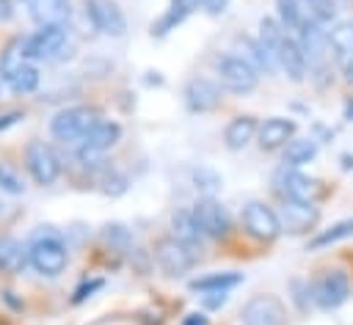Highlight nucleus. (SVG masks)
<instances>
[{"mask_svg": "<svg viewBox=\"0 0 353 325\" xmlns=\"http://www.w3.org/2000/svg\"><path fill=\"white\" fill-rule=\"evenodd\" d=\"M276 63H279V72H284L292 83H303L306 74H309V63H306V55H303V47L298 41L295 33H287L284 41H281V50L276 55Z\"/></svg>", "mask_w": 353, "mask_h": 325, "instance_id": "dca6fc26", "label": "nucleus"}, {"mask_svg": "<svg viewBox=\"0 0 353 325\" xmlns=\"http://www.w3.org/2000/svg\"><path fill=\"white\" fill-rule=\"evenodd\" d=\"M276 19L281 22V28L287 33H298L301 22H303L301 0H276Z\"/></svg>", "mask_w": 353, "mask_h": 325, "instance_id": "473e14b6", "label": "nucleus"}, {"mask_svg": "<svg viewBox=\"0 0 353 325\" xmlns=\"http://www.w3.org/2000/svg\"><path fill=\"white\" fill-rule=\"evenodd\" d=\"M347 3H350V6H353V0H347Z\"/></svg>", "mask_w": 353, "mask_h": 325, "instance_id": "09e8293b", "label": "nucleus"}, {"mask_svg": "<svg viewBox=\"0 0 353 325\" xmlns=\"http://www.w3.org/2000/svg\"><path fill=\"white\" fill-rule=\"evenodd\" d=\"M119 140H121V124L102 116V118L83 135L80 146H83V149H91V151H99V154H108Z\"/></svg>", "mask_w": 353, "mask_h": 325, "instance_id": "f3484780", "label": "nucleus"}, {"mask_svg": "<svg viewBox=\"0 0 353 325\" xmlns=\"http://www.w3.org/2000/svg\"><path fill=\"white\" fill-rule=\"evenodd\" d=\"M22 39L25 36H17V39H11L6 47H3V52H0V80L6 83L22 63H25V50H22Z\"/></svg>", "mask_w": 353, "mask_h": 325, "instance_id": "7c9ffc66", "label": "nucleus"}, {"mask_svg": "<svg viewBox=\"0 0 353 325\" xmlns=\"http://www.w3.org/2000/svg\"><path fill=\"white\" fill-rule=\"evenodd\" d=\"M190 209H193V218H196V223L207 240H226L234 231L232 215L218 198H201L199 196Z\"/></svg>", "mask_w": 353, "mask_h": 325, "instance_id": "1a4fd4ad", "label": "nucleus"}, {"mask_svg": "<svg viewBox=\"0 0 353 325\" xmlns=\"http://www.w3.org/2000/svg\"><path fill=\"white\" fill-rule=\"evenodd\" d=\"M342 168H353V157H350V154L342 157Z\"/></svg>", "mask_w": 353, "mask_h": 325, "instance_id": "a18cd8bd", "label": "nucleus"}, {"mask_svg": "<svg viewBox=\"0 0 353 325\" xmlns=\"http://www.w3.org/2000/svg\"><path fill=\"white\" fill-rule=\"evenodd\" d=\"M215 77H218L221 88L240 94V96L251 94L259 85V72L237 52H223L215 58Z\"/></svg>", "mask_w": 353, "mask_h": 325, "instance_id": "423d86ee", "label": "nucleus"}, {"mask_svg": "<svg viewBox=\"0 0 353 325\" xmlns=\"http://www.w3.org/2000/svg\"><path fill=\"white\" fill-rule=\"evenodd\" d=\"M193 187H196V193L201 196V198H215V193L221 190V174L218 171H212V168H207V165H199V168H193Z\"/></svg>", "mask_w": 353, "mask_h": 325, "instance_id": "2f4dec72", "label": "nucleus"}, {"mask_svg": "<svg viewBox=\"0 0 353 325\" xmlns=\"http://www.w3.org/2000/svg\"><path fill=\"white\" fill-rule=\"evenodd\" d=\"M276 212L281 220V231L287 234H309L317 229L323 218L317 201H298V198H281Z\"/></svg>", "mask_w": 353, "mask_h": 325, "instance_id": "9d476101", "label": "nucleus"}, {"mask_svg": "<svg viewBox=\"0 0 353 325\" xmlns=\"http://www.w3.org/2000/svg\"><path fill=\"white\" fill-rule=\"evenodd\" d=\"M19 3H25V6H33V3H36V0H19Z\"/></svg>", "mask_w": 353, "mask_h": 325, "instance_id": "49530a36", "label": "nucleus"}, {"mask_svg": "<svg viewBox=\"0 0 353 325\" xmlns=\"http://www.w3.org/2000/svg\"><path fill=\"white\" fill-rule=\"evenodd\" d=\"M196 8V0H171L168 8L163 11V17L157 22H152V36H168L171 30H176V25H182L188 19V14Z\"/></svg>", "mask_w": 353, "mask_h": 325, "instance_id": "4be33fe9", "label": "nucleus"}, {"mask_svg": "<svg viewBox=\"0 0 353 325\" xmlns=\"http://www.w3.org/2000/svg\"><path fill=\"white\" fill-rule=\"evenodd\" d=\"M256 129H259L256 116L254 113H240V116L229 118V124L223 129V146L229 151H240L256 138Z\"/></svg>", "mask_w": 353, "mask_h": 325, "instance_id": "a211bd4d", "label": "nucleus"}, {"mask_svg": "<svg viewBox=\"0 0 353 325\" xmlns=\"http://www.w3.org/2000/svg\"><path fill=\"white\" fill-rule=\"evenodd\" d=\"M30 17L41 25H66L72 17L69 0H36L30 6Z\"/></svg>", "mask_w": 353, "mask_h": 325, "instance_id": "5701e85b", "label": "nucleus"}, {"mask_svg": "<svg viewBox=\"0 0 353 325\" xmlns=\"http://www.w3.org/2000/svg\"><path fill=\"white\" fill-rule=\"evenodd\" d=\"M152 259L157 262V267L165 278H179V275H185L196 267L199 251L179 242L174 234H160L152 245Z\"/></svg>", "mask_w": 353, "mask_h": 325, "instance_id": "39448f33", "label": "nucleus"}, {"mask_svg": "<svg viewBox=\"0 0 353 325\" xmlns=\"http://www.w3.org/2000/svg\"><path fill=\"white\" fill-rule=\"evenodd\" d=\"M345 121H353V96L345 102Z\"/></svg>", "mask_w": 353, "mask_h": 325, "instance_id": "c03bdc74", "label": "nucleus"}, {"mask_svg": "<svg viewBox=\"0 0 353 325\" xmlns=\"http://www.w3.org/2000/svg\"><path fill=\"white\" fill-rule=\"evenodd\" d=\"M353 295V281L345 267H323L309 281V300L320 311H334Z\"/></svg>", "mask_w": 353, "mask_h": 325, "instance_id": "7ed1b4c3", "label": "nucleus"}, {"mask_svg": "<svg viewBox=\"0 0 353 325\" xmlns=\"http://www.w3.org/2000/svg\"><path fill=\"white\" fill-rule=\"evenodd\" d=\"M99 242L113 253H130L132 251V231L124 223L113 220V223H105L99 229Z\"/></svg>", "mask_w": 353, "mask_h": 325, "instance_id": "bb28decb", "label": "nucleus"}, {"mask_svg": "<svg viewBox=\"0 0 353 325\" xmlns=\"http://www.w3.org/2000/svg\"><path fill=\"white\" fill-rule=\"evenodd\" d=\"M105 286V278H91V281H83L77 289H74V295H72V303L74 306H80L85 297H91L97 289H102Z\"/></svg>", "mask_w": 353, "mask_h": 325, "instance_id": "e433bc0d", "label": "nucleus"}, {"mask_svg": "<svg viewBox=\"0 0 353 325\" xmlns=\"http://www.w3.org/2000/svg\"><path fill=\"white\" fill-rule=\"evenodd\" d=\"M328 47H331V52H334L339 61L353 55V19L336 22V25L328 30Z\"/></svg>", "mask_w": 353, "mask_h": 325, "instance_id": "c756f323", "label": "nucleus"}, {"mask_svg": "<svg viewBox=\"0 0 353 325\" xmlns=\"http://www.w3.org/2000/svg\"><path fill=\"white\" fill-rule=\"evenodd\" d=\"M182 99L190 113H212L223 105V88L210 77H190L182 88Z\"/></svg>", "mask_w": 353, "mask_h": 325, "instance_id": "ddd939ff", "label": "nucleus"}, {"mask_svg": "<svg viewBox=\"0 0 353 325\" xmlns=\"http://www.w3.org/2000/svg\"><path fill=\"white\" fill-rule=\"evenodd\" d=\"M284 36H287V30L281 28V22L276 19V17H262L259 19V36H256V41L265 47V52L276 61V55H279V50H281V41H284ZM279 66V63H276Z\"/></svg>", "mask_w": 353, "mask_h": 325, "instance_id": "cd10ccee", "label": "nucleus"}, {"mask_svg": "<svg viewBox=\"0 0 353 325\" xmlns=\"http://www.w3.org/2000/svg\"><path fill=\"white\" fill-rule=\"evenodd\" d=\"M99 185H102V193H108V196H121V193L127 190V176L105 165V168L99 171Z\"/></svg>", "mask_w": 353, "mask_h": 325, "instance_id": "c9c22d12", "label": "nucleus"}, {"mask_svg": "<svg viewBox=\"0 0 353 325\" xmlns=\"http://www.w3.org/2000/svg\"><path fill=\"white\" fill-rule=\"evenodd\" d=\"M317 157V143L314 138H292L284 149H281V165L287 168H301L306 162H312Z\"/></svg>", "mask_w": 353, "mask_h": 325, "instance_id": "393cba45", "label": "nucleus"}, {"mask_svg": "<svg viewBox=\"0 0 353 325\" xmlns=\"http://www.w3.org/2000/svg\"><path fill=\"white\" fill-rule=\"evenodd\" d=\"M237 284H243V273H234V270H223V273H207V275H199L193 278L188 286L193 292H229L234 289Z\"/></svg>", "mask_w": 353, "mask_h": 325, "instance_id": "b1692460", "label": "nucleus"}, {"mask_svg": "<svg viewBox=\"0 0 353 325\" xmlns=\"http://www.w3.org/2000/svg\"><path fill=\"white\" fill-rule=\"evenodd\" d=\"M25 61H69L74 55V44L69 41L66 25H41L39 30L22 39Z\"/></svg>", "mask_w": 353, "mask_h": 325, "instance_id": "f03ea898", "label": "nucleus"}, {"mask_svg": "<svg viewBox=\"0 0 353 325\" xmlns=\"http://www.w3.org/2000/svg\"><path fill=\"white\" fill-rule=\"evenodd\" d=\"M232 52H237L240 58H245L259 74L265 72V74H276L279 72V66H276V61L265 52V47L256 41V39H251V36H234V50Z\"/></svg>", "mask_w": 353, "mask_h": 325, "instance_id": "aec40b11", "label": "nucleus"}, {"mask_svg": "<svg viewBox=\"0 0 353 325\" xmlns=\"http://www.w3.org/2000/svg\"><path fill=\"white\" fill-rule=\"evenodd\" d=\"M0 83H3V80H0Z\"/></svg>", "mask_w": 353, "mask_h": 325, "instance_id": "8fccbe9b", "label": "nucleus"}, {"mask_svg": "<svg viewBox=\"0 0 353 325\" xmlns=\"http://www.w3.org/2000/svg\"><path fill=\"white\" fill-rule=\"evenodd\" d=\"M171 234H174L179 242L190 245L193 251H201L204 242H207L204 231L199 229V223H196V218H193V209H185V207H179V209L171 212Z\"/></svg>", "mask_w": 353, "mask_h": 325, "instance_id": "6ab92c4d", "label": "nucleus"}, {"mask_svg": "<svg viewBox=\"0 0 353 325\" xmlns=\"http://www.w3.org/2000/svg\"><path fill=\"white\" fill-rule=\"evenodd\" d=\"M273 190H276L281 198L317 201L320 182L312 179V176H306V174L298 171V168H287V165H281V168L273 174Z\"/></svg>", "mask_w": 353, "mask_h": 325, "instance_id": "4468645a", "label": "nucleus"}, {"mask_svg": "<svg viewBox=\"0 0 353 325\" xmlns=\"http://www.w3.org/2000/svg\"><path fill=\"white\" fill-rule=\"evenodd\" d=\"M19 118H25V113H19V110H14V113H6V116H0V132L3 129H8V127H14Z\"/></svg>", "mask_w": 353, "mask_h": 325, "instance_id": "a19ab883", "label": "nucleus"}, {"mask_svg": "<svg viewBox=\"0 0 353 325\" xmlns=\"http://www.w3.org/2000/svg\"><path fill=\"white\" fill-rule=\"evenodd\" d=\"M226 297H229V292H204L201 303H204V308H221L226 303Z\"/></svg>", "mask_w": 353, "mask_h": 325, "instance_id": "58836bf2", "label": "nucleus"}, {"mask_svg": "<svg viewBox=\"0 0 353 325\" xmlns=\"http://www.w3.org/2000/svg\"><path fill=\"white\" fill-rule=\"evenodd\" d=\"M28 264L41 278H58L69 267V248L55 226H39L28 242Z\"/></svg>", "mask_w": 353, "mask_h": 325, "instance_id": "f257e3e1", "label": "nucleus"}, {"mask_svg": "<svg viewBox=\"0 0 353 325\" xmlns=\"http://www.w3.org/2000/svg\"><path fill=\"white\" fill-rule=\"evenodd\" d=\"M179 325H210V317H207V314H201V311H193V314L182 317V322H179Z\"/></svg>", "mask_w": 353, "mask_h": 325, "instance_id": "ea45409f", "label": "nucleus"}, {"mask_svg": "<svg viewBox=\"0 0 353 325\" xmlns=\"http://www.w3.org/2000/svg\"><path fill=\"white\" fill-rule=\"evenodd\" d=\"M196 6H199L204 14H210V17H221V14L226 11L229 0H196Z\"/></svg>", "mask_w": 353, "mask_h": 325, "instance_id": "4c0bfd02", "label": "nucleus"}, {"mask_svg": "<svg viewBox=\"0 0 353 325\" xmlns=\"http://www.w3.org/2000/svg\"><path fill=\"white\" fill-rule=\"evenodd\" d=\"M25 168L30 174V179L39 185V187H50L58 182L61 171H63V162L58 157V151L47 143V140H28L25 146Z\"/></svg>", "mask_w": 353, "mask_h": 325, "instance_id": "0eeeda50", "label": "nucleus"}, {"mask_svg": "<svg viewBox=\"0 0 353 325\" xmlns=\"http://www.w3.org/2000/svg\"><path fill=\"white\" fill-rule=\"evenodd\" d=\"M39 83H41V74H39V66L36 63H30V61H25L8 80H6V85L14 91V94H33L36 88H39Z\"/></svg>", "mask_w": 353, "mask_h": 325, "instance_id": "c85d7f7f", "label": "nucleus"}, {"mask_svg": "<svg viewBox=\"0 0 353 325\" xmlns=\"http://www.w3.org/2000/svg\"><path fill=\"white\" fill-rule=\"evenodd\" d=\"M85 17L91 28L102 36L121 39L127 33V17L116 0H85Z\"/></svg>", "mask_w": 353, "mask_h": 325, "instance_id": "f8f14e48", "label": "nucleus"}, {"mask_svg": "<svg viewBox=\"0 0 353 325\" xmlns=\"http://www.w3.org/2000/svg\"><path fill=\"white\" fill-rule=\"evenodd\" d=\"M342 80L353 88V55L350 58H342Z\"/></svg>", "mask_w": 353, "mask_h": 325, "instance_id": "79ce46f5", "label": "nucleus"}, {"mask_svg": "<svg viewBox=\"0 0 353 325\" xmlns=\"http://www.w3.org/2000/svg\"><path fill=\"white\" fill-rule=\"evenodd\" d=\"M243 229L248 237L259 240V242H273L281 237V220H279V212L268 204V201H248L243 207Z\"/></svg>", "mask_w": 353, "mask_h": 325, "instance_id": "6e6552de", "label": "nucleus"}, {"mask_svg": "<svg viewBox=\"0 0 353 325\" xmlns=\"http://www.w3.org/2000/svg\"><path fill=\"white\" fill-rule=\"evenodd\" d=\"M25 179L22 171L14 162H0V193L6 196H22L25 193Z\"/></svg>", "mask_w": 353, "mask_h": 325, "instance_id": "72a5a7b5", "label": "nucleus"}, {"mask_svg": "<svg viewBox=\"0 0 353 325\" xmlns=\"http://www.w3.org/2000/svg\"><path fill=\"white\" fill-rule=\"evenodd\" d=\"M243 325H287V306L273 292H259L240 308Z\"/></svg>", "mask_w": 353, "mask_h": 325, "instance_id": "9b49d317", "label": "nucleus"}, {"mask_svg": "<svg viewBox=\"0 0 353 325\" xmlns=\"http://www.w3.org/2000/svg\"><path fill=\"white\" fill-rule=\"evenodd\" d=\"M309 3H314V0H306V6H309Z\"/></svg>", "mask_w": 353, "mask_h": 325, "instance_id": "de8ad7c7", "label": "nucleus"}, {"mask_svg": "<svg viewBox=\"0 0 353 325\" xmlns=\"http://www.w3.org/2000/svg\"><path fill=\"white\" fill-rule=\"evenodd\" d=\"M102 118V110L97 105H72L58 110L50 118V135L61 143H80L83 135Z\"/></svg>", "mask_w": 353, "mask_h": 325, "instance_id": "20e7f679", "label": "nucleus"}, {"mask_svg": "<svg viewBox=\"0 0 353 325\" xmlns=\"http://www.w3.org/2000/svg\"><path fill=\"white\" fill-rule=\"evenodd\" d=\"M353 237V218H345V220H336L331 223L328 229H320L309 242H306V251H323V248H331L342 240Z\"/></svg>", "mask_w": 353, "mask_h": 325, "instance_id": "a878e982", "label": "nucleus"}, {"mask_svg": "<svg viewBox=\"0 0 353 325\" xmlns=\"http://www.w3.org/2000/svg\"><path fill=\"white\" fill-rule=\"evenodd\" d=\"M28 267V245L11 234H0V273L17 275Z\"/></svg>", "mask_w": 353, "mask_h": 325, "instance_id": "412c9836", "label": "nucleus"}, {"mask_svg": "<svg viewBox=\"0 0 353 325\" xmlns=\"http://www.w3.org/2000/svg\"><path fill=\"white\" fill-rule=\"evenodd\" d=\"M336 14H339V0H314V3H309V19H314L317 25H331L334 19H336Z\"/></svg>", "mask_w": 353, "mask_h": 325, "instance_id": "f704fd0d", "label": "nucleus"}, {"mask_svg": "<svg viewBox=\"0 0 353 325\" xmlns=\"http://www.w3.org/2000/svg\"><path fill=\"white\" fill-rule=\"evenodd\" d=\"M295 132H298V124L292 118H287V116H270V118H265L259 124L256 143H259L262 151H279V149H284L295 138Z\"/></svg>", "mask_w": 353, "mask_h": 325, "instance_id": "2eb2a0df", "label": "nucleus"}, {"mask_svg": "<svg viewBox=\"0 0 353 325\" xmlns=\"http://www.w3.org/2000/svg\"><path fill=\"white\" fill-rule=\"evenodd\" d=\"M14 19V0H0V22Z\"/></svg>", "mask_w": 353, "mask_h": 325, "instance_id": "37998d69", "label": "nucleus"}]
</instances>
